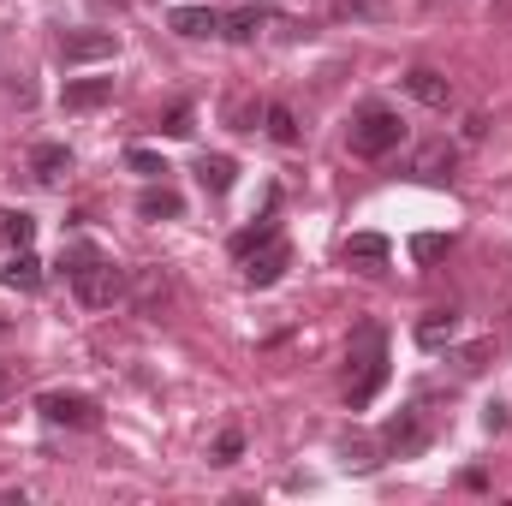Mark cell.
Here are the masks:
<instances>
[{"label":"cell","mask_w":512,"mask_h":506,"mask_svg":"<svg viewBox=\"0 0 512 506\" xmlns=\"http://www.w3.org/2000/svg\"><path fill=\"white\" fill-rule=\"evenodd\" d=\"M72 262H78V268H72V298H78L84 310H114V304L131 292V274L120 268V262H108L102 251L78 245Z\"/></svg>","instance_id":"obj_1"},{"label":"cell","mask_w":512,"mask_h":506,"mask_svg":"<svg viewBox=\"0 0 512 506\" xmlns=\"http://www.w3.org/2000/svg\"><path fill=\"white\" fill-rule=\"evenodd\" d=\"M346 364H352L346 405H352V411H364V405H370V399L387 387V334H382V328H358V334H352Z\"/></svg>","instance_id":"obj_2"},{"label":"cell","mask_w":512,"mask_h":506,"mask_svg":"<svg viewBox=\"0 0 512 506\" xmlns=\"http://www.w3.org/2000/svg\"><path fill=\"white\" fill-rule=\"evenodd\" d=\"M346 143H352V155H364V161H382L393 155L399 143H405V120L393 114V108H364L352 131H346Z\"/></svg>","instance_id":"obj_3"},{"label":"cell","mask_w":512,"mask_h":506,"mask_svg":"<svg viewBox=\"0 0 512 506\" xmlns=\"http://www.w3.org/2000/svg\"><path fill=\"white\" fill-rule=\"evenodd\" d=\"M382 447L393 453V459H417V453L429 447V417H423V405H405V411L387 417Z\"/></svg>","instance_id":"obj_4"},{"label":"cell","mask_w":512,"mask_h":506,"mask_svg":"<svg viewBox=\"0 0 512 506\" xmlns=\"http://www.w3.org/2000/svg\"><path fill=\"white\" fill-rule=\"evenodd\" d=\"M36 411H42L48 423H60V429H96V423H102V405H96L90 393H42Z\"/></svg>","instance_id":"obj_5"},{"label":"cell","mask_w":512,"mask_h":506,"mask_svg":"<svg viewBox=\"0 0 512 506\" xmlns=\"http://www.w3.org/2000/svg\"><path fill=\"white\" fill-rule=\"evenodd\" d=\"M114 54H120L114 30H66L60 36V60L66 66H96V60H114Z\"/></svg>","instance_id":"obj_6"},{"label":"cell","mask_w":512,"mask_h":506,"mask_svg":"<svg viewBox=\"0 0 512 506\" xmlns=\"http://www.w3.org/2000/svg\"><path fill=\"white\" fill-rule=\"evenodd\" d=\"M286 268H292V245H286L280 233H274L268 245H256V251L245 256V280H251V286H274Z\"/></svg>","instance_id":"obj_7"},{"label":"cell","mask_w":512,"mask_h":506,"mask_svg":"<svg viewBox=\"0 0 512 506\" xmlns=\"http://www.w3.org/2000/svg\"><path fill=\"white\" fill-rule=\"evenodd\" d=\"M340 256L358 268V274H382L387 268V256H393V245H387L382 233H352L346 245H340Z\"/></svg>","instance_id":"obj_8"},{"label":"cell","mask_w":512,"mask_h":506,"mask_svg":"<svg viewBox=\"0 0 512 506\" xmlns=\"http://www.w3.org/2000/svg\"><path fill=\"white\" fill-rule=\"evenodd\" d=\"M114 96V78H72L66 90H60V108L66 114H90V108H102Z\"/></svg>","instance_id":"obj_9"},{"label":"cell","mask_w":512,"mask_h":506,"mask_svg":"<svg viewBox=\"0 0 512 506\" xmlns=\"http://www.w3.org/2000/svg\"><path fill=\"white\" fill-rule=\"evenodd\" d=\"M137 215H143V221H179L185 203H179V191H173L167 179H149V191L137 197Z\"/></svg>","instance_id":"obj_10"},{"label":"cell","mask_w":512,"mask_h":506,"mask_svg":"<svg viewBox=\"0 0 512 506\" xmlns=\"http://www.w3.org/2000/svg\"><path fill=\"white\" fill-rule=\"evenodd\" d=\"M167 24H173L179 36H191V42H197V36H221V12H215V6H173Z\"/></svg>","instance_id":"obj_11"},{"label":"cell","mask_w":512,"mask_h":506,"mask_svg":"<svg viewBox=\"0 0 512 506\" xmlns=\"http://www.w3.org/2000/svg\"><path fill=\"white\" fill-rule=\"evenodd\" d=\"M30 173H36L42 185H60V179L72 173V149H66V143H36V149H30Z\"/></svg>","instance_id":"obj_12"},{"label":"cell","mask_w":512,"mask_h":506,"mask_svg":"<svg viewBox=\"0 0 512 506\" xmlns=\"http://www.w3.org/2000/svg\"><path fill=\"white\" fill-rule=\"evenodd\" d=\"M233 179H239V161H233V155H197V185H203L209 197H227Z\"/></svg>","instance_id":"obj_13"},{"label":"cell","mask_w":512,"mask_h":506,"mask_svg":"<svg viewBox=\"0 0 512 506\" xmlns=\"http://www.w3.org/2000/svg\"><path fill=\"white\" fill-rule=\"evenodd\" d=\"M268 18H274L268 6H233V12H221V36L227 42H256Z\"/></svg>","instance_id":"obj_14"},{"label":"cell","mask_w":512,"mask_h":506,"mask_svg":"<svg viewBox=\"0 0 512 506\" xmlns=\"http://www.w3.org/2000/svg\"><path fill=\"white\" fill-rule=\"evenodd\" d=\"M405 90H411V96H417L423 108H447V102H453V84H447V78H441L435 66H417V72L405 78Z\"/></svg>","instance_id":"obj_15"},{"label":"cell","mask_w":512,"mask_h":506,"mask_svg":"<svg viewBox=\"0 0 512 506\" xmlns=\"http://www.w3.org/2000/svg\"><path fill=\"white\" fill-rule=\"evenodd\" d=\"M453 334H459V310H429V316L417 322V346H423V352L453 346Z\"/></svg>","instance_id":"obj_16"},{"label":"cell","mask_w":512,"mask_h":506,"mask_svg":"<svg viewBox=\"0 0 512 506\" xmlns=\"http://www.w3.org/2000/svg\"><path fill=\"white\" fill-rule=\"evenodd\" d=\"M0 280H6L12 292H42V280H48V274H42V262H36L30 251H12V262L0 268Z\"/></svg>","instance_id":"obj_17"},{"label":"cell","mask_w":512,"mask_h":506,"mask_svg":"<svg viewBox=\"0 0 512 506\" xmlns=\"http://www.w3.org/2000/svg\"><path fill=\"white\" fill-rule=\"evenodd\" d=\"M0 239H6L12 251H30V239H36V215H30V209H0Z\"/></svg>","instance_id":"obj_18"},{"label":"cell","mask_w":512,"mask_h":506,"mask_svg":"<svg viewBox=\"0 0 512 506\" xmlns=\"http://www.w3.org/2000/svg\"><path fill=\"white\" fill-rule=\"evenodd\" d=\"M262 126H268V137H274V143H286V149L304 137V131H298V114H292L286 102H268V108H262Z\"/></svg>","instance_id":"obj_19"},{"label":"cell","mask_w":512,"mask_h":506,"mask_svg":"<svg viewBox=\"0 0 512 506\" xmlns=\"http://www.w3.org/2000/svg\"><path fill=\"white\" fill-rule=\"evenodd\" d=\"M453 161H459L453 143H429V149H417V167H411V173H417V179H447Z\"/></svg>","instance_id":"obj_20"},{"label":"cell","mask_w":512,"mask_h":506,"mask_svg":"<svg viewBox=\"0 0 512 506\" xmlns=\"http://www.w3.org/2000/svg\"><path fill=\"white\" fill-rule=\"evenodd\" d=\"M209 459H215V465H239V459H245V429L227 423V429L215 435V453H209Z\"/></svg>","instance_id":"obj_21"},{"label":"cell","mask_w":512,"mask_h":506,"mask_svg":"<svg viewBox=\"0 0 512 506\" xmlns=\"http://www.w3.org/2000/svg\"><path fill=\"white\" fill-rule=\"evenodd\" d=\"M274 233H280V227H274V215H262L256 227H245V233H233V256H251L256 245H268Z\"/></svg>","instance_id":"obj_22"},{"label":"cell","mask_w":512,"mask_h":506,"mask_svg":"<svg viewBox=\"0 0 512 506\" xmlns=\"http://www.w3.org/2000/svg\"><path fill=\"white\" fill-rule=\"evenodd\" d=\"M126 167L143 173V179H167V161H161L155 149H126Z\"/></svg>","instance_id":"obj_23"},{"label":"cell","mask_w":512,"mask_h":506,"mask_svg":"<svg viewBox=\"0 0 512 506\" xmlns=\"http://www.w3.org/2000/svg\"><path fill=\"white\" fill-rule=\"evenodd\" d=\"M161 131H167V137H191V102H173V108L161 114Z\"/></svg>","instance_id":"obj_24"},{"label":"cell","mask_w":512,"mask_h":506,"mask_svg":"<svg viewBox=\"0 0 512 506\" xmlns=\"http://www.w3.org/2000/svg\"><path fill=\"white\" fill-rule=\"evenodd\" d=\"M411 256H417V262H435V256H447V239H441V233H417V239H411Z\"/></svg>","instance_id":"obj_25"},{"label":"cell","mask_w":512,"mask_h":506,"mask_svg":"<svg viewBox=\"0 0 512 506\" xmlns=\"http://www.w3.org/2000/svg\"><path fill=\"white\" fill-rule=\"evenodd\" d=\"M334 12H340V18H382L387 0H340Z\"/></svg>","instance_id":"obj_26"},{"label":"cell","mask_w":512,"mask_h":506,"mask_svg":"<svg viewBox=\"0 0 512 506\" xmlns=\"http://www.w3.org/2000/svg\"><path fill=\"white\" fill-rule=\"evenodd\" d=\"M483 429H495V435L507 429V405H501V399H495V405H483Z\"/></svg>","instance_id":"obj_27"},{"label":"cell","mask_w":512,"mask_h":506,"mask_svg":"<svg viewBox=\"0 0 512 506\" xmlns=\"http://www.w3.org/2000/svg\"><path fill=\"white\" fill-rule=\"evenodd\" d=\"M483 358H489V340L471 346V352H459V370H483Z\"/></svg>","instance_id":"obj_28"},{"label":"cell","mask_w":512,"mask_h":506,"mask_svg":"<svg viewBox=\"0 0 512 506\" xmlns=\"http://www.w3.org/2000/svg\"><path fill=\"white\" fill-rule=\"evenodd\" d=\"M6 399H12V370L0 364V405H6Z\"/></svg>","instance_id":"obj_29"},{"label":"cell","mask_w":512,"mask_h":506,"mask_svg":"<svg viewBox=\"0 0 512 506\" xmlns=\"http://www.w3.org/2000/svg\"><path fill=\"white\" fill-rule=\"evenodd\" d=\"M0 334H6V322H0Z\"/></svg>","instance_id":"obj_30"}]
</instances>
